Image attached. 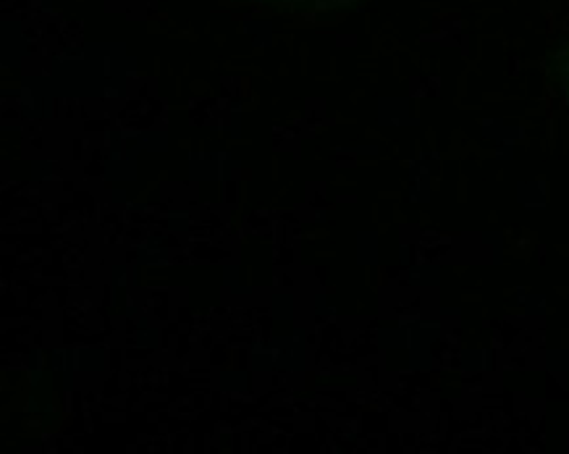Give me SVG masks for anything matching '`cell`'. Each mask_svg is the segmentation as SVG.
Segmentation results:
<instances>
[{"mask_svg": "<svg viewBox=\"0 0 569 454\" xmlns=\"http://www.w3.org/2000/svg\"><path fill=\"white\" fill-rule=\"evenodd\" d=\"M266 9L289 13V17H326V13H341L365 3V0H252Z\"/></svg>", "mask_w": 569, "mask_h": 454, "instance_id": "1", "label": "cell"}, {"mask_svg": "<svg viewBox=\"0 0 569 454\" xmlns=\"http://www.w3.org/2000/svg\"><path fill=\"white\" fill-rule=\"evenodd\" d=\"M557 75H559L561 85H565V90L569 95V48L561 50L559 58H557Z\"/></svg>", "mask_w": 569, "mask_h": 454, "instance_id": "2", "label": "cell"}]
</instances>
